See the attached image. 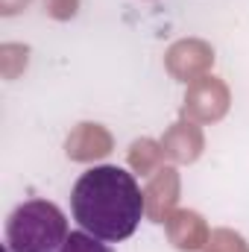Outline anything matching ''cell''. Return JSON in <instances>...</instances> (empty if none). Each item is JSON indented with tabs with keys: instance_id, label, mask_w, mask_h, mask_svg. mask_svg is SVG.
I'll return each mask as SVG.
<instances>
[{
	"instance_id": "1",
	"label": "cell",
	"mask_w": 249,
	"mask_h": 252,
	"mask_svg": "<svg viewBox=\"0 0 249 252\" xmlns=\"http://www.w3.org/2000/svg\"><path fill=\"white\" fill-rule=\"evenodd\" d=\"M144 193L135 176L118 164H97L79 173L70 190V211L88 235L121 244L144 220Z\"/></svg>"
},
{
	"instance_id": "2",
	"label": "cell",
	"mask_w": 249,
	"mask_h": 252,
	"mask_svg": "<svg viewBox=\"0 0 249 252\" xmlns=\"http://www.w3.org/2000/svg\"><path fill=\"white\" fill-rule=\"evenodd\" d=\"M64 241H67V220L56 202L27 199L6 220L9 252H59Z\"/></svg>"
},
{
	"instance_id": "3",
	"label": "cell",
	"mask_w": 249,
	"mask_h": 252,
	"mask_svg": "<svg viewBox=\"0 0 249 252\" xmlns=\"http://www.w3.org/2000/svg\"><path fill=\"white\" fill-rule=\"evenodd\" d=\"M59 252H115V250L106 241H100V238L88 235L85 229H79V232H70L67 235V241L62 244Z\"/></svg>"
}]
</instances>
